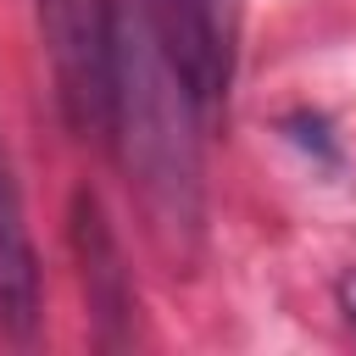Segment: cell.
<instances>
[{
  "instance_id": "1",
  "label": "cell",
  "mask_w": 356,
  "mask_h": 356,
  "mask_svg": "<svg viewBox=\"0 0 356 356\" xmlns=\"http://www.w3.org/2000/svg\"><path fill=\"white\" fill-rule=\"evenodd\" d=\"M39 39L56 78V106L78 139H111L117 117V0H33Z\"/></svg>"
},
{
  "instance_id": "3",
  "label": "cell",
  "mask_w": 356,
  "mask_h": 356,
  "mask_svg": "<svg viewBox=\"0 0 356 356\" xmlns=\"http://www.w3.org/2000/svg\"><path fill=\"white\" fill-rule=\"evenodd\" d=\"M39 256H33V234H28V211H22V189L0 139V328L11 339H28L39 328Z\"/></svg>"
},
{
  "instance_id": "4",
  "label": "cell",
  "mask_w": 356,
  "mask_h": 356,
  "mask_svg": "<svg viewBox=\"0 0 356 356\" xmlns=\"http://www.w3.org/2000/svg\"><path fill=\"white\" fill-rule=\"evenodd\" d=\"M339 312H345V317H350V328H356V267L339 278Z\"/></svg>"
},
{
  "instance_id": "2",
  "label": "cell",
  "mask_w": 356,
  "mask_h": 356,
  "mask_svg": "<svg viewBox=\"0 0 356 356\" xmlns=\"http://www.w3.org/2000/svg\"><path fill=\"white\" fill-rule=\"evenodd\" d=\"M145 28L189 106L211 117L239 61V0H145Z\"/></svg>"
}]
</instances>
